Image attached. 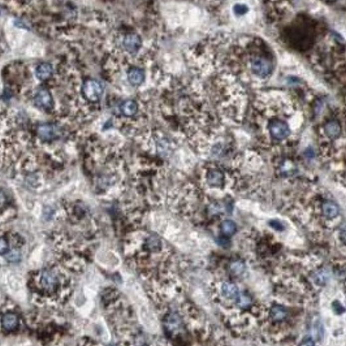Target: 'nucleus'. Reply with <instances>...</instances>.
<instances>
[{
    "label": "nucleus",
    "instance_id": "nucleus-1",
    "mask_svg": "<svg viewBox=\"0 0 346 346\" xmlns=\"http://www.w3.org/2000/svg\"><path fill=\"white\" fill-rule=\"evenodd\" d=\"M143 48V39L138 33L126 31L116 34L114 40V51H116L124 60L131 61L139 56Z\"/></svg>",
    "mask_w": 346,
    "mask_h": 346
},
{
    "label": "nucleus",
    "instance_id": "nucleus-2",
    "mask_svg": "<svg viewBox=\"0 0 346 346\" xmlns=\"http://www.w3.org/2000/svg\"><path fill=\"white\" fill-rule=\"evenodd\" d=\"M61 286V275L55 269H42L35 276V288L43 296H52L59 292Z\"/></svg>",
    "mask_w": 346,
    "mask_h": 346
},
{
    "label": "nucleus",
    "instance_id": "nucleus-3",
    "mask_svg": "<svg viewBox=\"0 0 346 346\" xmlns=\"http://www.w3.org/2000/svg\"><path fill=\"white\" fill-rule=\"evenodd\" d=\"M65 129L60 124H50V122H43L38 124L35 126V138L40 145H51L56 141L64 137Z\"/></svg>",
    "mask_w": 346,
    "mask_h": 346
},
{
    "label": "nucleus",
    "instance_id": "nucleus-4",
    "mask_svg": "<svg viewBox=\"0 0 346 346\" xmlns=\"http://www.w3.org/2000/svg\"><path fill=\"white\" fill-rule=\"evenodd\" d=\"M30 101L33 102V105L43 112H51L54 111L55 108V101L54 95L44 86H39L30 91Z\"/></svg>",
    "mask_w": 346,
    "mask_h": 346
},
{
    "label": "nucleus",
    "instance_id": "nucleus-5",
    "mask_svg": "<svg viewBox=\"0 0 346 346\" xmlns=\"http://www.w3.org/2000/svg\"><path fill=\"white\" fill-rule=\"evenodd\" d=\"M249 69L254 76L259 78H268L273 72V64L272 61L269 60L268 57L262 56V55H254V56L249 57L247 61Z\"/></svg>",
    "mask_w": 346,
    "mask_h": 346
},
{
    "label": "nucleus",
    "instance_id": "nucleus-6",
    "mask_svg": "<svg viewBox=\"0 0 346 346\" xmlns=\"http://www.w3.org/2000/svg\"><path fill=\"white\" fill-rule=\"evenodd\" d=\"M267 130L271 137V139L275 142H284L292 134V129L286 121H282L280 118H273L267 125Z\"/></svg>",
    "mask_w": 346,
    "mask_h": 346
},
{
    "label": "nucleus",
    "instance_id": "nucleus-7",
    "mask_svg": "<svg viewBox=\"0 0 346 346\" xmlns=\"http://www.w3.org/2000/svg\"><path fill=\"white\" fill-rule=\"evenodd\" d=\"M142 111V106L139 101L134 99V98H129L125 99L118 105L117 112L120 114L121 117L129 118V120H134V118L139 117Z\"/></svg>",
    "mask_w": 346,
    "mask_h": 346
},
{
    "label": "nucleus",
    "instance_id": "nucleus-8",
    "mask_svg": "<svg viewBox=\"0 0 346 346\" xmlns=\"http://www.w3.org/2000/svg\"><path fill=\"white\" fill-rule=\"evenodd\" d=\"M206 185L212 189H222L227 184L226 172L218 167L207 168L205 172Z\"/></svg>",
    "mask_w": 346,
    "mask_h": 346
},
{
    "label": "nucleus",
    "instance_id": "nucleus-9",
    "mask_svg": "<svg viewBox=\"0 0 346 346\" xmlns=\"http://www.w3.org/2000/svg\"><path fill=\"white\" fill-rule=\"evenodd\" d=\"M34 74H35V77H37V80L39 82L47 84V82H51V80H54L56 72H55L54 65L51 64V63H39L35 67Z\"/></svg>",
    "mask_w": 346,
    "mask_h": 346
},
{
    "label": "nucleus",
    "instance_id": "nucleus-10",
    "mask_svg": "<svg viewBox=\"0 0 346 346\" xmlns=\"http://www.w3.org/2000/svg\"><path fill=\"white\" fill-rule=\"evenodd\" d=\"M126 80H128V82L133 88H139V86L145 84V71L141 67H138V65H130L126 69Z\"/></svg>",
    "mask_w": 346,
    "mask_h": 346
},
{
    "label": "nucleus",
    "instance_id": "nucleus-11",
    "mask_svg": "<svg viewBox=\"0 0 346 346\" xmlns=\"http://www.w3.org/2000/svg\"><path fill=\"white\" fill-rule=\"evenodd\" d=\"M219 294L223 299H227V301H237L239 296V289L238 286L235 285L234 282L232 281H223L220 285H219L218 289Z\"/></svg>",
    "mask_w": 346,
    "mask_h": 346
},
{
    "label": "nucleus",
    "instance_id": "nucleus-12",
    "mask_svg": "<svg viewBox=\"0 0 346 346\" xmlns=\"http://www.w3.org/2000/svg\"><path fill=\"white\" fill-rule=\"evenodd\" d=\"M341 131H343V128H341L339 121L336 120L327 121L322 126V133L324 134V137H326L327 139H331V141L339 139L340 135H341Z\"/></svg>",
    "mask_w": 346,
    "mask_h": 346
},
{
    "label": "nucleus",
    "instance_id": "nucleus-13",
    "mask_svg": "<svg viewBox=\"0 0 346 346\" xmlns=\"http://www.w3.org/2000/svg\"><path fill=\"white\" fill-rule=\"evenodd\" d=\"M267 316L273 324H280L288 318V310L282 305H271L267 310Z\"/></svg>",
    "mask_w": 346,
    "mask_h": 346
},
{
    "label": "nucleus",
    "instance_id": "nucleus-14",
    "mask_svg": "<svg viewBox=\"0 0 346 346\" xmlns=\"http://www.w3.org/2000/svg\"><path fill=\"white\" fill-rule=\"evenodd\" d=\"M164 324H165V330L168 331L171 335H176V333H178L180 331H182V328H184L181 316L176 313H169L168 315L165 316Z\"/></svg>",
    "mask_w": 346,
    "mask_h": 346
},
{
    "label": "nucleus",
    "instance_id": "nucleus-15",
    "mask_svg": "<svg viewBox=\"0 0 346 346\" xmlns=\"http://www.w3.org/2000/svg\"><path fill=\"white\" fill-rule=\"evenodd\" d=\"M0 324H1V328H3L5 332H13L18 328L20 326V319L17 314L12 313V311H8V313H4L1 315V319H0Z\"/></svg>",
    "mask_w": 346,
    "mask_h": 346
},
{
    "label": "nucleus",
    "instance_id": "nucleus-16",
    "mask_svg": "<svg viewBox=\"0 0 346 346\" xmlns=\"http://www.w3.org/2000/svg\"><path fill=\"white\" fill-rule=\"evenodd\" d=\"M320 211H322V216L326 220H335L340 215V207L332 201L323 202Z\"/></svg>",
    "mask_w": 346,
    "mask_h": 346
},
{
    "label": "nucleus",
    "instance_id": "nucleus-17",
    "mask_svg": "<svg viewBox=\"0 0 346 346\" xmlns=\"http://www.w3.org/2000/svg\"><path fill=\"white\" fill-rule=\"evenodd\" d=\"M143 249H145L146 252H150V254H158L163 249V242H161L158 235H148L147 238L145 239V243H143Z\"/></svg>",
    "mask_w": 346,
    "mask_h": 346
},
{
    "label": "nucleus",
    "instance_id": "nucleus-18",
    "mask_svg": "<svg viewBox=\"0 0 346 346\" xmlns=\"http://www.w3.org/2000/svg\"><path fill=\"white\" fill-rule=\"evenodd\" d=\"M330 269L324 268V267L316 268L313 272V275H311V280H313V282L316 286H324L327 282L330 281Z\"/></svg>",
    "mask_w": 346,
    "mask_h": 346
},
{
    "label": "nucleus",
    "instance_id": "nucleus-19",
    "mask_svg": "<svg viewBox=\"0 0 346 346\" xmlns=\"http://www.w3.org/2000/svg\"><path fill=\"white\" fill-rule=\"evenodd\" d=\"M220 229H222L223 234L227 237H232L237 232V224L233 220H224L220 226Z\"/></svg>",
    "mask_w": 346,
    "mask_h": 346
},
{
    "label": "nucleus",
    "instance_id": "nucleus-20",
    "mask_svg": "<svg viewBox=\"0 0 346 346\" xmlns=\"http://www.w3.org/2000/svg\"><path fill=\"white\" fill-rule=\"evenodd\" d=\"M229 272L233 276H242L246 272V263L242 260H233L229 264Z\"/></svg>",
    "mask_w": 346,
    "mask_h": 346
},
{
    "label": "nucleus",
    "instance_id": "nucleus-21",
    "mask_svg": "<svg viewBox=\"0 0 346 346\" xmlns=\"http://www.w3.org/2000/svg\"><path fill=\"white\" fill-rule=\"evenodd\" d=\"M235 303H237V306H238L239 310H246L252 306V298L247 293H239V296L238 298H237V301H235Z\"/></svg>",
    "mask_w": 346,
    "mask_h": 346
},
{
    "label": "nucleus",
    "instance_id": "nucleus-22",
    "mask_svg": "<svg viewBox=\"0 0 346 346\" xmlns=\"http://www.w3.org/2000/svg\"><path fill=\"white\" fill-rule=\"evenodd\" d=\"M5 259H7V262L9 263H17L21 260V252L20 250L17 249H9V251L5 254Z\"/></svg>",
    "mask_w": 346,
    "mask_h": 346
},
{
    "label": "nucleus",
    "instance_id": "nucleus-23",
    "mask_svg": "<svg viewBox=\"0 0 346 346\" xmlns=\"http://www.w3.org/2000/svg\"><path fill=\"white\" fill-rule=\"evenodd\" d=\"M10 246L8 243V239L5 237H1L0 235V255H5L8 251H9Z\"/></svg>",
    "mask_w": 346,
    "mask_h": 346
},
{
    "label": "nucleus",
    "instance_id": "nucleus-24",
    "mask_svg": "<svg viewBox=\"0 0 346 346\" xmlns=\"http://www.w3.org/2000/svg\"><path fill=\"white\" fill-rule=\"evenodd\" d=\"M233 12H234V14H237V16H243V14H246L249 12V7L245 5V4H235L234 7H233Z\"/></svg>",
    "mask_w": 346,
    "mask_h": 346
},
{
    "label": "nucleus",
    "instance_id": "nucleus-25",
    "mask_svg": "<svg viewBox=\"0 0 346 346\" xmlns=\"http://www.w3.org/2000/svg\"><path fill=\"white\" fill-rule=\"evenodd\" d=\"M8 194L5 193V190L4 189H0V209H3V207H5V206L8 205Z\"/></svg>",
    "mask_w": 346,
    "mask_h": 346
},
{
    "label": "nucleus",
    "instance_id": "nucleus-26",
    "mask_svg": "<svg viewBox=\"0 0 346 346\" xmlns=\"http://www.w3.org/2000/svg\"><path fill=\"white\" fill-rule=\"evenodd\" d=\"M339 241L341 245H344L346 247V224L339 231Z\"/></svg>",
    "mask_w": 346,
    "mask_h": 346
},
{
    "label": "nucleus",
    "instance_id": "nucleus-27",
    "mask_svg": "<svg viewBox=\"0 0 346 346\" xmlns=\"http://www.w3.org/2000/svg\"><path fill=\"white\" fill-rule=\"evenodd\" d=\"M298 346H315V341H314L313 339H310V337H307V339L302 340V341H301V344H299Z\"/></svg>",
    "mask_w": 346,
    "mask_h": 346
}]
</instances>
